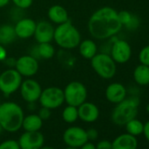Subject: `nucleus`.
<instances>
[{"mask_svg": "<svg viewBox=\"0 0 149 149\" xmlns=\"http://www.w3.org/2000/svg\"><path fill=\"white\" fill-rule=\"evenodd\" d=\"M6 64V66H8V68H15V64H16V59L13 58V57H8L4 61Z\"/></svg>", "mask_w": 149, "mask_h": 149, "instance_id": "nucleus-35", "label": "nucleus"}, {"mask_svg": "<svg viewBox=\"0 0 149 149\" xmlns=\"http://www.w3.org/2000/svg\"><path fill=\"white\" fill-rule=\"evenodd\" d=\"M48 20L56 26L63 24L69 20V16L66 8L60 5H54L47 10Z\"/></svg>", "mask_w": 149, "mask_h": 149, "instance_id": "nucleus-18", "label": "nucleus"}, {"mask_svg": "<svg viewBox=\"0 0 149 149\" xmlns=\"http://www.w3.org/2000/svg\"><path fill=\"white\" fill-rule=\"evenodd\" d=\"M11 2H13L15 7L20 8L22 10H26L31 7L33 0H11Z\"/></svg>", "mask_w": 149, "mask_h": 149, "instance_id": "nucleus-30", "label": "nucleus"}, {"mask_svg": "<svg viewBox=\"0 0 149 149\" xmlns=\"http://www.w3.org/2000/svg\"><path fill=\"white\" fill-rule=\"evenodd\" d=\"M133 79L135 83L140 86L149 84V67L139 64L133 70Z\"/></svg>", "mask_w": 149, "mask_h": 149, "instance_id": "nucleus-23", "label": "nucleus"}, {"mask_svg": "<svg viewBox=\"0 0 149 149\" xmlns=\"http://www.w3.org/2000/svg\"><path fill=\"white\" fill-rule=\"evenodd\" d=\"M139 99L137 97L125 98L117 104L111 112V120L117 125H125L127 122L136 118Z\"/></svg>", "mask_w": 149, "mask_h": 149, "instance_id": "nucleus-4", "label": "nucleus"}, {"mask_svg": "<svg viewBox=\"0 0 149 149\" xmlns=\"http://www.w3.org/2000/svg\"><path fill=\"white\" fill-rule=\"evenodd\" d=\"M43 120L38 114H29L24 117L22 128L26 132H37L42 128Z\"/></svg>", "mask_w": 149, "mask_h": 149, "instance_id": "nucleus-22", "label": "nucleus"}, {"mask_svg": "<svg viewBox=\"0 0 149 149\" xmlns=\"http://www.w3.org/2000/svg\"><path fill=\"white\" fill-rule=\"evenodd\" d=\"M51 111L50 109L48 108H46V107H40V109L39 110V112H38V115L40 116V118L44 121V120H47L50 117H51Z\"/></svg>", "mask_w": 149, "mask_h": 149, "instance_id": "nucleus-31", "label": "nucleus"}, {"mask_svg": "<svg viewBox=\"0 0 149 149\" xmlns=\"http://www.w3.org/2000/svg\"><path fill=\"white\" fill-rule=\"evenodd\" d=\"M77 47L80 55L86 60H91L97 54V46L96 42L91 39L81 40Z\"/></svg>", "mask_w": 149, "mask_h": 149, "instance_id": "nucleus-21", "label": "nucleus"}, {"mask_svg": "<svg viewBox=\"0 0 149 149\" xmlns=\"http://www.w3.org/2000/svg\"><path fill=\"white\" fill-rule=\"evenodd\" d=\"M40 149H55V148L52 146H42Z\"/></svg>", "mask_w": 149, "mask_h": 149, "instance_id": "nucleus-39", "label": "nucleus"}, {"mask_svg": "<svg viewBox=\"0 0 149 149\" xmlns=\"http://www.w3.org/2000/svg\"><path fill=\"white\" fill-rule=\"evenodd\" d=\"M125 125L127 133H129L131 135L138 136V135H140L141 133H143L144 124L140 120L136 119V118L130 120L129 122H127Z\"/></svg>", "mask_w": 149, "mask_h": 149, "instance_id": "nucleus-26", "label": "nucleus"}, {"mask_svg": "<svg viewBox=\"0 0 149 149\" xmlns=\"http://www.w3.org/2000/svg\"><path fill=\"white\" fill-rule=\"evenodd\" d=\"M20 149H40L44 146L45 138L40 132H23L18 140Z\"/></svg>", "mask_w": 149, "mask_h": 149, "instance_id": "nucleus-13", "label": "nucleus"}, {"mask_svg": "<svg viewBox=\"0 0 149 149\" xmlns=\"http://www.w3.org/2000/svg\"><path fill=\"white\" fill-rule=\"evenodd\" d=\"M143 133L146 137V139H147V141L149 142V121H147L146 124H144V130H143Z\"/></svg>", "mask_w": 149, "mask_h": 149, "instance_id": "nucleus-36", "label": "nucleus"}, {"mask_svg": "<svg viewBox=\"0 0 149 149\" xmlns=\"http://www.w3.org/2000/svg\"><path fill=\"white\" fill-rule=\"evenodd\" d=\"M81 40L82 37L79 30L70 19L54 27V41L62 49L71 50L77 48Z\"/></svg>", "mask_w": 149, "mask_h": 149, "instance_id": "nucleus-3", "label": "nucleus"}, {"mask_svg": "<svg viewBox=\"0 0 149 149\" xmlns=\"http://www.w3.org/2000/svg\"><path fill=\"white\" fill-rule=\"evenodd\" d=\"M39 103L40 106L50 110L61 107L65 103L63 90L56 86H50L42 90Z\"/></svg>", "mask_w": 149, "mask_h": 149, "instance_id": "nucleus-8", "label": "nucleus"}, {"mask_svg": "<svg viewBox=\"0 0 149 149\" xmlns=\"http://www.w3.org/2000/svg\"><path fill=\"white\" fill-rule=\"evenodd\" d=\"M10 2H11V0H0V9L6 7Z\"/></svg>", "mask_w": 149, "mask_h": 149, "instance_id": "nucleus-38", "label": "nucleus"}, {"mask_svg": "<svg viewBox=\"0 0 149 149\" xmlns=\"http://www.w3.org/2000/svg\"><path fill=\"white\" fill-rule=\"evenodd\" d=\"M65 103L68 105L78 107L87 100L88 91L85 85L78 81L68 83L63 90Z\"/></svg>", "mask_w": 149, "mask_h": 149, "instance_id": "nucleus-7", "label": "nucleus"}, {"mask_svg": "<svg viewBox=\"0 0 149 149\" xmlns=\"http://www.w3.org/2000/svg\"><path fill=\"white\" fill-rule=\"evenodd\" d=\"M23 77L14 68H8L0 74V91L8 97L19 90Z\"/></svg>", "mask_w": 149, "mask_h": 149, "instance_id": "nucleus-6", "label": "nucleus"}, {"mask_svg": "<svg viewBox=\"0 0 149 149\" xmlns=\"http://www.w3.org/2000/svg\"><path fill=\"white\" fill-rule=\"evenodd\" d=\"M23 77H33L38 73L39 61L38 59L31 54H26L16 59L14 68Z\"/></svg>", "mask_w": 149, "mask_h": 149, "instance_id": "nucleus-11", "label": "nucleus"}, {"mask_svg": "<svg viewBox=\"0 0 149 149\" xmlns=\"http://www.w3.org/2000/svg\"><path fill=\"white\" fill-rule=\"evenodd\" d=\"M122 27L118 12L110 6H104L95 11L88 21L90 34L100 40L111 39L120 32Z\"/></svg>", "mask_w": 149, "mask_h": 149, "instance_id": "nucleus-1", "label": "nucleus"}, {"mask_svg": "<svg viewBox=\"0 0 149 149\" xmlns=\"http://www.w3.org/2000/svg\"><path fill=\"white\" fill-rule=\"evenodd\" d=\"M62 139L67 146L80 148L83 145L88 142L86 130L80 126H70L67 128L62 135Z\"/></svg>", "mask_w": 149, "mask_h": 149, "instance_id": "nucleus-9", "label": "nucleus"}, {"mask_svg": "<svg viewBox=\"0 0 149 149\" xmlns=\"http://www.w3.org/2000/svg\"><path fill=\"white\" fill-rule=\"evenodd\" d=\"M19 91L24 101L28 104H34L39 101L42 88L39 82L29 77L22 81Z\"/></svg>", "mask_w": 149, "mask_h": 149, "instance_id": "nucleus-10", "label": "nucleus"}, {"mask_svg": "<svg viewBox=\"0 0 149 149\" xmlns=\"http://www.w3.org/2000/svg\"><path fill=\"white\" fill-rule=\"evenodd\" d=\"M139 61L140 64L149 67V45L141 48L139 54Z\"/></svg>", "mask_w": 149, "mask_h": 149, "instance_id": "nucleus-28", "label": "nucleus"}, {"mask_svg": "<svg viewBox=\"0 0 149 149\" xmlns=\"http://www.w3.org/2000/svg\"><path fill=\"white\" fill-rule=\"evenodd\" d=\"M36 59L49 60L55 54V48L50 43H38L33 47L32 53L30 54Z\"/></svg>", "mask_w": 149, "mask_h": 149, "instance_id": "nucleus-20", "label": "nucleus"}, {"mask_svg": "<svg viewBox=\"0 0 149 149\" xmlns=\"http://www.w3.org/2000/svg\"><path fill=\"white\" fill-rule=\"evenodd\" d=\"M86 134H87L88 140L93 141V140H96L98 137V132L95 128H90V129L86 130Z\"/></svg>", "mask_w": 149, "mask_h": 149, "instance_id": "nucleus-32", "label": "nucleus"}, {"mask_svg": "<svg viewBox=\"0 0 149 149\" xmlns=\"http://www.w3.org/2000/svg\"><path fill=\"white\" fill-rule=\"evenodd\" d=\"M96 148L97 149H112L111 142H110L109 140H105V139L100 140L96 145Z\"/></svg>", "mask_w": 149, "mask_h": 149, "instance_id": "nucleus-33", "label": "nucleus"}, {"mask_svg": "<svg viewBox=\"0 0 149 149\" xmlns=\"http://www.w3.org/2000/svg\"><path fill=\"white\" fill-rule=\"evenodd\" d=\"M79 149H97L96 148V145H94L92 142H86L84 145H83Z\"/></svg>", "mask_w": 149, "mask_h": 149, "instance_id": "nucleus-37", "label": "nucleus"}, {"mask_svg": "<svg viewBox=\"0 0 149 149\" xmlns=\"http://www.w3.org/2000/svg\"><path fill=\"white\" fill-rule=\"evenodd\" d=\"M36 23L37 22L35 20L30 18H22L16 21L13 26L17 38L27 40L33 37L36 28Z\"/></svg>", "mask_w": 149, "mask_h": 149, "instance_id": "nucleus-15", "label": "nucleus"}, {"mask_svg": "<svg viewBox=\"0 0 149 149\" xmlns=\"http://www.w3.org/2000/svg\"><path fill=\"white\" fill-rule=\"evenodd\" d=\"M0 149H20L18 140L7 139L0 143Z\"/></svg>", "mask_w": 149, "mask_h": 149, "instance_id": "nucleus-29", "label": "nucleus"}, {"mask_svg": "<svg viewBox=\"0 0 149 149\" xmlns=\"http://www.w3.org/2000/svg\"><path fill=\"white\" fill-rule=\"evenodd\" d=\"M64 149H79V148H76V147H71V146H67Z\"/></svg>", "mask_w": 149, "mask_h": 149, "instance_id": "nucleus-40", "label": "nucleus"}, {"mask_svg": "<svg viewBox=\"0 0 149 149\" xmlns=\"http://www.w3.org/2000/svg\"><path fill=\"white\" fill-rule=\"evenodd\" d=\"M110 55L116 63L124 64L131 59L132 47L126 40L117 39L112 43Z\"/></svg>", "mask_w": 149, "mask_h": 149, "instance_id": "nucleus-12", "label": "nucleus"}, {"mask_svg": "<svg viewBox=\"0 0 149 149\" xmlns=\"http://www.w3.org/2000/svg\"><path fill=\"white\" fill-rule=\"evenodd\" d=\"M61 117L64 122L68 124H73L76 122L78 118V110L77 107L73 106V105H67L61 113Z\"/></svg>", "mask_w": 149, "mask_h": 149, "instance_id": "nucleus-25", "label": "nucleus"}, {"mask_svg": "<svg viewBox=\"0 0 149 149\" xmlns=\"http://www.w3.org/2000/svg\"><path fill=\"white\" fill-rule=\"evenodd\" d=\"M54 27L48 20H40L36 23V28L33 34L37 43H50L54 40Z\"/></svg>", "mask_w": 149, "mask_h": 149, "instance_id": "nucleus-14", "label": "nucleus"}, {"mask_svg": "<svg viewBox=\"0 0 149 149\" xmlns=\"http://www.w3.org/2000/svg\"><path fill=\"white\" fill-rule=\"evenodd\" d=\"M8 56L7 50L6 48V46L0 44V61H4Z\"/></svg>", "mask_w": 149, "mask_h": 149, "instance_id": "nucleus-34", "label": "nucleus"}, {"mask_svg": "<svg viewBox=\"0 0 149 149\" xmlns=\"http://www.w3.org/2000/svg\"><path fill=\"white\" fill-rule=\"evenodd\" d=\"M91 64L95 73L103 79H111L116 74L117 63L106 53H97L91 60Z\"/></svg>", "mask_w": 149, "mask_h": 149, "instance_id": "nucleus-5", "label": "nucleus"}, {"mask_svg": "<svg viewBox=\"0 0 149 149\" xmlns=\"http://www.w3.org/2000/svg\"><path fill=\"white\" fill-rule=\"evenodd\" d=\"M126 89L120 83H112L105 90V97L111 104H118L126 97Z\"/></svg>", "mask_w": 149, "mask_h": 149, "instance_id": "nucleus-17", "label": "nucleus"}, {"mask_svg": "<svg viewBox=\"0 0 149 149\" xmlns=\"http://www.w3.org/2000/svg\"><path fill=\"white\" fill-rule=\"evenodd\" d=\"M0 104H1V102H0Z\"/></svg>", "mask_w": 149, "mask_h": 149, "instance_id": "nucleus-43", "label": "nucleus"}, {"mask_svg": "<svg viewBox=\"0 0 149 149\" xmlns=\"http://www.w3.org/2000/svg\"><path fill=\"white\" fill-rule=\"evenodd\" d=\"M137 139L129 133L121 134L111 142L112 149H137Z\"/></svg>", "mask_w": 149, "mask_h": 149, "instance_id": "nucleus-19", "label": "nucleus"}, {"mask_svg": "<svg viewBox=\"0 0 149 149\" xmlns=\"http://www.w3.org/2000/svg\"><path fill=\"white\" fill-rule=\"evenodd\" d=\"M118 14L122 26H125L128 28H135L138 26L136 19L131 13L127 11H121L118 12Z\"/></svg>", "mask_w": 149, "mask_h": 149, "instance_id": "nucleus-27", "label": "nucleus"}, {"mask_svg": "<svg viewBox=\"0 0 149 149\" xmlns=\"http://www.w3.org/2000/svg\"><path fill=\"white\" fill-rule=\"evenodd\" d=\"M77 110L78 118L85 123H93L99 118V109L93 103L85 101L77 107Z\"/></svg>", "mask_w": 149, "mask_h": 149, "instance_id": "nucleus-16", "label": "nucleus"}, {"mask_svg": "<svg viewBox=\"0 0 149 149\" xmlns=\"http://www.w3.org/2000/svg\"><path fill=\"white\" fill-rule=\"evenodd\" d=\"M17 39L14 26L5 24L0 26V44L4 46L11 45Z\"/></svg>", "mask_w": 149, "mask_h": 149, "instance_id": "nucleus-24", "label": "nucleus"}, {"mask_svg": "<svg viewBox=\"0 0 149 149\" xmlns=\"http://www.w3.org/2000/svg\"><path fill=\"white\" fill-rule=\"evenodd\" d=\"M24 117V111L17 103L5 102L0 104V125L4 131L12 133L19 131Z\"/></svg>", "mask_w": 149, "mask_h": 149, "instance_id": "nucleus-2", "label": "nucleus"}, {"mask_svg": "<svg viewBox=\"0 0 149 149\" xmlns=\"http://www.w3.org/2000/svg\"><path fill=\"white\" fill-rule=\"evenodd\" d=\"M146 111H147V112H149V104H148L147 106H146Z\"/></svg>", "mask_w": 149, "mask_h": 149, "instance_id": "nucleus-42", "label": "nucleus"}, {"mask_svg": "<svg viewBox=\"0 0 149 149\" xmlns=\"http://www.w3.org/2000/svg\"><path fill=\"white\" fill-rule=\"evenodd\" d=\"M4 131V129H3V127L1 126V125H0V134H1L2 133V132Z\"/></svg>", "mask_w": 149, "mask_h": 149, "instance_id": "nucleus-41", "label": "nucleus"}]
</instances>
